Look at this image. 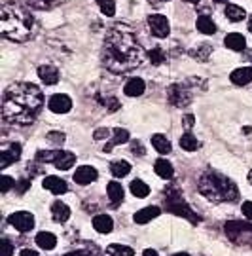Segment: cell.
<instances>
[{"label":"cell","instance_id":"6da1fadb","mask_svg":"<svg viewBox=\"0 0 252 256\" xmlns=\"http://www.w3.org/2000/svg\"><path fill=\"white\" fill-rule=\"evenodd\" d=\"M144 59V50L138 44L133 28L127 25H114L106 30L102 42L100 61L110 72H129L140 66Z\"/></svg>","mask_w":252,"mask_h":256},{"label":"cell","instance_id":"7a4b0ae2","mask_svg":"<svg viewBox=\"0 0 252 256\" xmlns=\"http://www.w3.org/2000/svg\"><path fill=\"white\" fill-rule=\"evenodd\" d=\"M44 106V95L34 84L19 82L10 86L2 97V118L12 126H28Z\"/></svg>","mask_w":252,"mask_h":256},{"label":"cell","instance_id":"3957f363","mask_svg":"<svg viewBox=\"0 0 252 256\" xmlns=\"http://www.w3.org/2000/svg\"><path fill=\"white\" fill-rule=\"evenodd\" d=\"M34 19L27 8L16 2H4L0 10V32L12 42H27L32 36Z\"/></svg>","mask_w":252,"mask_h":256},{"label":"cell","instance_id":"277c9868","mask_svg":"<svg viewBox=\"0 0 252 256\" xmlns=\"http://www.w3.org/2000/svg\"><path fill=\"white\" fill-rule=\"evenodd\" d=\"M198 188L207 200H210V202L214 203L235 202L239 198L237 186L228 176L216 173V171H207L205 174H201Z\"/></svg>","mask_w":252,"mask_h":256},{"label":"cell","instance_id":"5b68a950","mask_svg":"<svg viewBox=\"0 0 252 256\" xmlns=\"http://www.w3.org/2000/svg\"><path fill=\"white\" fill-rule=\"evenodd\" d=\"M36 160L46 162V164H54L61 171H68L72 165L76 164V156L66 150H40L36 154Z\"/></svg>","mask_w":252,"mask_h":256},{"label":"cell","instance_id":"8992f818","mask_svg":"<svg viewBox=\"0 0 252 256\" xmlns=\"http://www.w3.org/2000/svg\"><path fill=\"white\" fill-rule=\"evenodd\" d=\"M226 236L232 239L234 243H237V245L252 243V224L232 220V222L226 224Z\"/></svg>","mask_w":252,"mask_h":256},{"label":"cell","instance_id":"52a82bcc","mask_svg":"<svg viewBox=\"0 0 252 256\" xmlns=\"http://www.w3.org/2000/svg\"><path fill=\"white\" fill-rule=\"evenodd\" d=\"M165 207H167V210H171V212L178 214V216H184V218L192 220V222H199V218H196V216L192 214L194 210L190 209L188 205H186V202L180 198L178 194L167 196V198H165Z\"/></svg>","mask_w":252,"mask_h":256},{"label":"cell","instance_id":"ba28073f","mask_svg":"<svg viewBox=\"0 0 252 256\" xmlns=\"http://www.w3.org/2000/svg\"><path fill=\"white\" fill-rule=\"evenodd\" d=\"M148 27H150V32L156 38H167L169 32H171V25H169L167 18L160 16V14L148 16Z\"/></svg>","mask_w":252,"mask_h":256},{"label":"cell","instance_id":"9c48e42d","mask_svg":"<svg viewBox=\"0 0 252 256\" xmlns=\"http://www.w3.org/2000/svg\"><path fill=\"white\" fill-rule=\"evenodd\" d=\"M8 222L18 232H28L34 228V216H32V212H27V210H19V212L10 214Z\"/></svg>","mask_w":252,"mask_h":256},{"label":"cell","instance_id":"30bf717a","mask_svg":"<svg viewBox=\"0 0 252 256\" xmlns=\"http://www.w3.org/2000/svg\"><path fill=\"white\" fill-rule=\"evenodd\" d=\"M167 99L171 104L174 106H184V104H188L192 101V92H188L184 86H180V84H174L171 86L169 90H167Z\"/></svg>","mask_w":252,"mask_h":256},{"label":"cell","instance_id":"8fae6325","mask_svg":"<svg viewBox=\"0 0 252 256\" xmlns=\"http://www.w3.org/2000/svg\"><path fill=\"white\" fill-rule=\"evenodd\" d=\"M19 158H21V144H16V142L4 144L0 148V169H6L10 164L18 162Z\"/></svg>","mask_w":252,"mask_h":256},{"label":"cell","instance_id":"7c38bea8","mask_svg":"<svg viewBox=\"0 0 252 256\" xmlns=\"http://www.w3.org/2000/svg\"><path fill=\"white\" fill-rule=\"evenodd\" d=\"M48 106H50V110L55 112V114H66V112L72 108V99L68 95H64V93H57V95H54V97L50 99Z\"/></svg>","mask_w":252,"mask_h":256},{"label":"cell","instance_id":"4fadbf2b","mask_svg":"<svg viewBox=\"0 0 252 256\" xmlns=\"http://www.w3.org/2000/svg\"><path fill=\"white\" fill-rule=\"evenodd\" d=\"M97 169L95 167H91V165H82L76 169V173H74V180L80 184V186H88V184L95 182L97 180Z\"/></svg>","mask_w":252,"mask_h":256},{"label":"cell","instance_id":"5bb4252c","mask_svg":"<svg viewBox=\"0 0 252 256\" xmlns=\"http://www.w3.org/2000/svg\"><path fill=\"white\" fill-rule=\"evenodd\" d=\"M42 186H44L46 190H50L52 194H55V196H61V194L68 190L66 182H64L63 178H59V176H46Z\"/></svg>","mask_w":252,"mask_h":256},{"label":"cell","instance_id":"9a60e30c","mask_svg":"<svg viewBox=\"0 0 252 256\" xmlns=\"http://www.w3.org/2000/svg\"><path fill=\"white\" fill-rule=\"evenodd\" d=\"M38 76H40V80L46 86H54V84L59 82V70L55 66H52V64H42L38 68Z\"/></svg>","mask_w":252,"mask_h":256},{"label":"cell","instance_id":"2e32d148","mask_svg":"<svg viewBox=\"0 0 252 256\" xmlns=\"http://www.w3.org/2000/svg\"><path fill=\"white\" fill-rule=\"evenodd\" d=\"M230 80L235 84V86H246V84L252 82V66H243V68H237L232 72Z\"/></svg>","mask_w":252,"mask_h":256},{"label":"cell","instance_id":"e0dca14e","mask_svg":"<svg viewBox=\"0 0 252 256\" xmlns=\"http://www.w3.org/2000/svg\"><path fill=\"white\" fill-rule=\"evenodd\" d=\"M144 88H146V84H144L142 78H131L124 86V93H126L127 97H138V95L144 93Z\"/></svg>","mask_w":252,"mask_h":256},{"label":"cell","instance_id":"ac0fdd59","mask_svg":"<svg viewBox=\"0 0 252 256\" xmlns=\"http://www.w3.org/2000/svg\"><path fill=\"white\" fill-rule=\"evenodd\" d=\"M224 44H226V48H230V50H234V52H243L244 48H246V40H244V36L239 34V32H230V34L224 38Z\"/></svg>","mask_w":252,"mask_h":256},{"label":"cell","instance_id":"d6986e66","mask_svg":"<svg viewBox=\"0 0 252 256\" xmlns=\"http://www.w3.org/2000/svg\"><path fill=\"white\" fill-rule=\"evenodd\" d=\"M160 212H162L160 207H144V209H140L138 212H135L133 220H135L136 224H146V222H150L152 218H158Z\"/></svg>","mask_w":252,"mask_h":256},{"label":"cell","instance_id":"ffe728a7","mask_svg":"<svg viewBox=\"0 0 252 256\" xmlns=\"http://www.w3.org/2000/svg\"><path fill=\"white\" fill-rule=\"evenodd\" d=\"M52 218L55 222H66V220L70 218V209H68V205H64L63 202H55L52 205Z\"/></svg>","mask_w":252,"mask_h":256},{"label":"cell","instance_id":"44dd1931","mask_svg":"<svg viewBox=\"0 0 252 256\" xmlns=\"http://www.w3.org/2000/svg\"><path fill=\"white\" fill-rule=\"evenodd\" d=\"M93 228L97 230L99 234H110L114 228V220L110 218L108 214H97L93 218Z\"/></svg>","mask_w":252,"mask_h":256},{"label":"cell","instance_id":"7402d4cb","mask_svg":"<svg viewBox=\"0 0 252 256\" xmlns=\"http://www.w3.org/2000/svg\"><path fill=\"white\" fill-rule=\"evenodd\" d=\"M112 133H114V137L110 138V142H108L106 146H104V152H106V154L114 146H118V144H124V142H127V140H129V131H127V129L116 128L114 131H112Z\"/></svg>","mask_w":252,"mask_h":256},{"label":"cell","instance_id":"603a6c76","mask_svg":"<svg viewBox=\"0 0 252 256\" xmlns=\"http://www.w3.org/2000/svg\"><path fill=\"white\" fill-rule=\"evenodd\" d=\"M36 243H38V247L44 248V250H54L55 245H57V238H55L54 234H50V232H40L36 236Z\"/></svg>","mask_w":252,"mask_h":256},{"label":"cell","instance_id":"cb8c5ba5","mask_svg":"<svg viewBox=\"0 0 252 256\" xmlns=\"http://www.w3.org/2000/svg\"><path fill=\"white\" fill-rule=\"evenodd\" d=\"M154 171L158 176H162L165 180H169L172 178V174H174V169H172V165L167 162V160H158L156 162V167H154Z\"/></svg>","mask_w":252,"mask_h":256},{"label":"cell","instance_id":"d4e9b609","mask_svg":"<svg viewBox=\"0 0 252 256\" xmlns=\"http://www.w3.org/2000/svg\"><path fill=\"white\" fill-rule=\"evenodd\" d=\"M210 54H212V46H210V44H207V42H203V44H198V48H194V50L190 52V55H192L194 59L201 61V63H205Z\"/></svg>","mask_w":252,"mask_h":256},{"label":"cell","instance_id":"484cf974","mask_svg":"<svg viewBox=\"0 0 252 256\" xmlns=\"http://www.w3.org/2000/svg\"><path fill=\"white\" fill-rule=\"evenodd\" d=\"M152 146L156 148L160 154H169V152H171V142H169V138L160 135V133L152 135Z\"/></svg>","mask_w":252,"mask_h":256},{"label":"cell","instance_id":"4316f807","mask_svg":"<svg viewBox=\"0 0 252 256\" xmlns=\"http://www.w3.org/2000/svg\"><path fill=\"white\" fill-rule=\"evenodd\" d=\"M106 192H108L110 202L114 203V205L124 202V188H122V184L120 182H110L106 186Z\"/></svg>","mask_w":252,"mask_h":256},{"label":"cell","instance_id":"83f0119b","mask_svg":"<svg viewBox=\"0 0 252 256\" xmlns=\"http://www.w3.org/2000/svg\"><path fill=\"white\" fill-rule=\"evenodd\" d=\"M226 18L230 19V21H234V23H239V21H243L246 18V14H244V10L241 6H235V4H228L226 6Z\"/></svg>","mask_w":252,"mask_h":256},{"label":"cell","instance_id":"f1b7e54d","mask_svg":"<svg viewBox=\"0 0 252 256\" xmlns=\"http://www.w3.org/2000/svg\"><path fill=\"white\" fill-rule=\"evenodd\" d=\"M198 30L199 32H203V34H214L216 32L214 21L208 18V16H199L198 18Z\"/></svg>","mask_w":252,"mask_h":256},{"label":"cell","instance_id":"f546056e","mask_svg":"<svg viewBox=\"0 0 252 256\" xmlns=\"http://www.w3.org/2000/svg\"><path fill=\"white\" fill-rule=\"evenodd\" d=\"M110 171H112L114 176L122 178V176L129 174V171H131V164H129V162H124V160H120V162H112V164H110Z\"/></svg>","mask_w":252,"mask_h":256},{"label":"cell","instance_id":"4dcf8cb0","mask_svg":"<svg viewBox=\"0 0 252 256\" xmlns=\"http://www.w3.org/2000/svg\"><path fill=\"white\" fill-rule=\"evenodd\" d=\"M131 194L135 196V198H146L148 194H150V188H148V184L142 182V180H138V178H135L133 182H131Z\"/></svg>","mask_w":252,"mask_h":256},{"label":"cell","instance_id":"1f68e13d","mask_svg":"<svg viewBox=\"0 0 252 256\" xmlns=\"http://www.w3.org/2000/svg\"><path fill=\"white\" fill-rule=\"evenodd\" d=\"M180 146L184 148L186 152H194V150L199 148V140H198V137H194L192 133H186V135L180 137Z\"/></svg>","mask_w":252,"mask_h":256},{"label":"cell","instance_id":"d6a6232c","mask_svg":"<svg viewBox=\"0 0 252 256\" xmlns=\"http://www.w3.org/2000/svg\"><path fill=\"white\" fill-rule=\"evenodd\" d=\"M133 248L127 245H110L106 248V256H133Z\"/></svg>","mask_w":252,"mask_h":256},{"label":"cell","instance_id":"836d02e7","mask_svg":"<svg viewBox=\"0 0 252 256\" xmlns=\"http://www.w3.org/2000/svg\"><path fill=\"white\" fill-rule=\"evenodd\" d=\"M64 0H28V4L36 10H52L59 4H63Z\"/></svg>","mask_w":252,"mask_h":256},{"label":"cell","instance_id":"e575fe53","mask_svg":"<svg viewBox=\"0 0 252 256\" xmlns=\"http://www.w3.org/2000/svg\"><path fill=\"white\" fill-rule=\"evenodd\" d=\"M100 12L106 16V18H112L116 14V2L114 0H97Z\"/></svg>","mask_w":252,"mask_h":256},{"label":"cell","instance_id":"d590c367","mask_svg":"<svg viewBox=\"0 0 252 256\" xmlns=\"http://www.w3.org/2000/svg\"><path fill=\"white\" fill-rule=\"evenodd\" d=\"M148 57H150V61H152L154 64H162L163 61H165V55H163L162 48H154V50H150V52H148Z\"/></svg>","mask_w":252,"mask_h":256},{"label":"cell","instance_id":"8d00e7d4","mask_svg":"<svg viewBox=\"0 0 252 256\" xmlns=\"http://www.w3.org/2000/svg\"><path fill=\"white\" fill-rule=\"evenodd\" d=\"M14 186H16V182H14V178L8 176V174H4V176L0 178V192L2 194L10 192V188H14Z\"/></svg>","mask_w":252,"mask_h":256},{"label":"cell","instance_id":"74e56055","mask_svg":"<svg viewBox=\"0 0 252 256\" xmlns=\"http://www.w3.org/2000/svg\"><path fill=\"white\" fill-rule=\"evenodd\" d=\"M48 140H50V142H54V144H63L64 135L63 133H57V131H52V133L48 135Z\"/></svg>","mask_w":252,"mask_h":256},{"label":"cell","instance_id":"f35d334b","mask_svg":"<svg viewBox=\"0 0 252 256\" xmlns=\"http://www.w3.org/2000/svg\"><path fill=\"white\" fill-rule=\"evenodd\" d=\"M14 254V245L8 239H2V256H12Z\"/></svg>","mask_w":252,"mask_h":256},{"label":"cell","instance_id":"ab89813d","mask_svg":"<svg viewBox=\"0 0 252 256\" xmlns=\"http://www.w3.org/2000/svg\"><path fill=\"white\" fill-rule=\"evenodd\" d=\"M93 137H95V140H102V138L110 137V131H108V129H97V131L93 133Z\"/></svg>","mask_w":252,"mask_h":256},{"label":"cell","instance_id":"60d3db41","mask_svg":"<svg viewBox=\"0 0 252 256\" xmlns=\"http://www.w3.org/2000/svg\"><path fill=\"white\" fill-rule=\"evenodd\" d=\"M243 214L248 220H252V202H244L243 203Z\"/></svg>","mask_w":252,"mask_h":256},{"label":"cell","instance_id":"b9f144b4","mask_svg":"<svg viewBox=\"0 0 252 256\" xmlns=\"http://www.w3.org/2000/svg\"><path fill=\"white\" fill-rule=\"evenodd\" d=\"M194 116H192V114H188V116H184V126H186V128L188 129H192L194 128Z\"/></svg>","mask_w":252,"mask_h":256},{"label":"cell","instance_id":"7bdbcfd3","mask_svg":"<svg viewBox=\"0 0 252 256\" xmlns=\"http://www.w3.org/2000/svg\"><path fill=\"white\" fill-rule=\"evenodd\" d=\"M64 256H93L90 250H76V252H68V254Z\"/></svg>","mask_w":252,"mask_h":256},{"label":"cell","instance_id":"ee69618b","mask_svg":"<svg viewBox=\"0 0 252 256\" xmlns=\"http://www.w3.org/2000/svg\"><path fill=\"white\" fill-rule=\"evenodd\" d=\"M148 2H150V4H152L154 8H162L163 4H167V2H169V0H148Z\"/></svg>","mask_w":252,"mask_h":256},{"label":"cell","instance_id":"f6af8a7d","mask_svg":"<svg viewBox=\"0 0 252 256\" xmlns=\"http://www.w3.org/2000/svg\"><path fill=\"white\" fill-rule=\"evenodd\" d=\"M133 154H138V156H142V146L138 144V142H133Z\"/></svg>","mask_w":252,"mask_h":256},{"label":"cell","instance_id":"bcb514c9","mask_svg":"<svg viewBox=\"0 0 252 256\" xmlns=\"http://www.w3.org/2000/svg\"><path fill=\"white\" fill-rule=\"evenodd\" d=\"M21 256H38V252L30 250V248H23V250H21Z\"/></svg>","mask_w":252,"mask_h":256},{"label":"cell","instance_id":"7dc6e473","mask_svg":"<svg viewBox=\"0 0 252 256\" xmlns=\"http://www.w3.org/2000/svg\"><path fill=\"white\" fill-rule=\"evenodd\" d=\"M28 180H21V184H19V192H25L27 190V186H28Z\"/></svg>","mask_w":252,"mask_h":256},{"label":"cell","instance_id":"c3c4849f","mask_svg":"<svg viewBox=\"0 0 252 256\" xmlns=\"http://www.w3.org/2000/svg\"><path fill=\"white\" fill-rule=\"evenodd\" d=\"M142 256H158V252H156L154 248H146V250L142 252Z\"/></svg>","mask_w":252,"mask_h":256},{"label":"cell","instance_id":"681fc988","mask_svg":"<svg viewBox=\"0 0 252 256\" xmlns=\"http://www.w3.org/2000/svg\"><path fill=\"white\" fill-rule=\"evenodd\" d=\"M184 2H188V4H198L199 0H184Z\"/></svg>","mask_w":252,"mask_h":256},{"label":"cell","instance_id":"f907efd6","mask_svg":"<svg viewBox=\"0 0 252 256\" xmlns=\"http://www.w3.org/2000/svg\"><path fill=\"white\" fill-rule=\"evenodd\" d=\"M248 30L252 32V16H250V19H248Z\"/></svg>","mask_w":252,"mask_h":256},{"label":"cell","instance_id":"816d5d0a","mask_svg":"<svg viewBox=\"0 0 252 256\" xmlns=\"http://www.w3.org/2000/svg\"><path fill=\"white\" fill-rule=\"evenodd\" d=\"M172 256H190L188 252H178V254H172Z\"/></svg>","mask_w":252,"mask_h":256},{"label":"cell","instance_id":"f5cc1de1","mask_svg":"<svg viewBox=\"0 0 252 256\" xmlns=\"http://www.w3.org/2000/svg\"><path fill=\"white\" fill-rule=\"evenodd\" d=\"M214 2H218V4H224V2H228V0H214Z\"/></svg>","mask_w":252,"mask_h":256},{"label":"cell","instance_id":"db71d44e","mask_svg":"<svg viewBox=\"0 0 252 256\" xmlns=\"http://www.w3.org/2000/svg\"><path fill=\"white\" fill-rule=\"evenodd\" d=\"M248 180H250V184H252V171L248 173Z\"/></svg>","mask_w":252,"mask_h":256}]
</instances>
